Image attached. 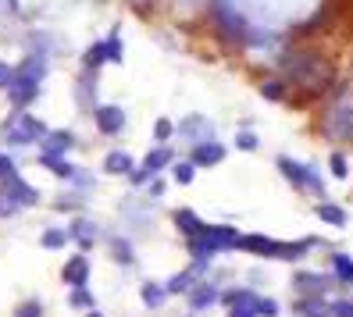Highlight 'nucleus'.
<instances>
[{"label": "nucleus", "instance_id": "8", "mask_svg": "<svg viewBox=\"0 0 353 317\" xmlns=\"http://www.w3.org/2000/svg\"><path fill=\"white\" fill-rule=\"evenodd\" d=\"M8 96H11V103L18 111L22 108H29V103L39 96V82H29V79H14L11 86H8Z\"/></svg>", "mask_w": 353, "mask_h": 317}, {"label": "nucleus", "instance_id": "41", "mask_svg": "<svg viewBox=\"0 0 353 317\" xmlns=\"http://www.w3.org/2000/svg\"><path fill=\"white\" fill-rule=\"evenodd\" d=\"M14 210H18V207H14L11 200H4V196H0V218H4V214H14Z\"/></svg>", "mask_w": 353, "mask_h": 317}, {"label": "nucleus", "instance_id": "32", "mask_svg": "<svg viewBox=\"0 0 353 317\" xmlns=\"http://www.w3.org/2000/svg\"><path fill=\"white\" fill-rule=\"evenodd\" d=\"M103 54H108V61H121V36L118 32L103 43Z\"/></svg>", "mask_w": 353, "mask_h": 317}, {"label": "nucleus", "instance_id": "3", "mask_svg": "<svg viewBox=\"0 0 353 317\" xmlns=\"http://www.w3.org/2000/svg\"><path fill=\"white\" fill-rule=\"evenodd\" d=\"M0 196L11 200L14 207H32V203L39 200L36 185H29L22 175H14V178H8V182H0Z\"/></svg>", "mask_w": 353, "mask_h": 317}, {"label": "nucleus", "instance_id": "43", "mask_svg": "<svg viewBox=\"0 0 353 317\" xmlns=\"http://www.w3.org/2000/svg\"><path fill=\"white\" fill-rule=\"evenodd\" d=\"M86 317H103V314H97V310H90V314H86Z\"/></svg>", "mask_w": 353, "mask_h": 317}, {"label": "nucleus", "instance_id": "11", "mask_svg": "<svg viewBox=\"0 0 353 317\" xmlns=\"http://www.w3.org/2000/svg\"><path fill=\"white\" fill-rule=\"evenodd\" d=\"M328 282L332 278H325V274H310V271H303V274H296V278H293V285H296L300 296H321L328 289Z\"/></svg>", "mask_w": 353, "mask_h": 317}, {"label": "nucleus", "instance_id": "35", "mask_svg": "<svg viewBox=\"0 0 353 317\" xmlns=\"http://www.w3.org/2000/svg\"><path fill=\"white\" fill-rule=\"evenodd\" d=\"M14 82V65H8V61H0V90H8Z\"/></svg>", "mask_w": 353, "mask_h": 317}, {"label": "nucleus", "instance_id": "14", "mask_svg": "<svg viewBox=\"0 0 353 317\" xmlns=\"http://www.w3.org/2000/svg\"><path fill=\"white\" fill-rule=\"evenodd\" d=\"M168 164H175V154L168 150V146H157V150H150L147 154V161H143V172H147L150 178L157 175V172H164Z\"/></svg>", "mask_w": 353, "mask_h": 317}, {"label": "nucleus", "instance_id": "29", "mask_svg": "<svg viewBox=\"0 0 353 317\" xmlns=\"http://www.w3.org/2000/svg\"><path fill=\"white\" fill-rule=\"evenodd\" d=\"M82 61H86V68H90V72H93V68H100L103 61H108V54H103V43H93V47L86 50V57H82Z\"/></svg>", "mask_w": 353, "mask_h": 317}, {"label": "nucleus", "instance_id": "16", "mask_svg": "<svg viewBox=\"0 0 353 317\" xmlns=\"http://www.w3.org/2000/svg\"><path fill=\"white\" fill-rule=\"evenodd\" d=\"M43 72H47V61H43V54H36V57H26V65L14 68V79L39 82V79H43Z\"/></svg>", "mask_w": 353, "mask_h": 317}, {"label": "nucleus", "instance_id": "18", "mask_svg": "<svg viewBox=\"0 0 353 317\" xmlns=\"http://www.w3.org/2000/svg\"><path fill=\"white\" fill-rule=\"evenodd\" d=\"M139 300L147 303L150 310H161L164 300H168V292H164V285H157V282H143L139 285Z\"/></svg>", "mask_w": 353, "mask_h": 317}, {"label": "nucleus", "instance_id": "4", "mask_svg": "<svg viewBox=\"0 0 353 317\" xmlns=\"http://www.w3.org/2000/svg\"><path fill=\"white\" fill-rule=\"evenodd\" d=\"M93 121L103 136H118L125 129V111L114 108V103H100V108H93Z\"/></svg>", "mask_w": 353, "mask_h": 317}, {"label": "nucleus", "instance_id": "7", "mask_svg": "<svg viewBox=\"0 0 353 317\" xmlns=\"http://www.w3.org/2000/svg\"><path fill=\"white\" fill-rule=\"evenodd\" d=\"M190 161H193L196 167H214V164H221V161H225V146H221V143H214V139L196 143Z\"/></svg>", "mask_w": 353, "mask_h": 317}, {"label": "nucleus", "instance_id": "30", "mask_svg": "<svg viewBox=\"0 0 353 317\" xmlns=\"http://www.w3.org/2000/svg\"><path fill=\"white\" fill-rule=\"evenodd\" d=\"M254 310H257V317H279V303L275 300H268V296H264V300H261V296H257V303H254Z\"/></svg>", "mask_w": 353, "mask_h": 317}, {"label": "nucleus", "instance_id": "37", "mask_svg": "<svg viewBox=\"0 0 353 317\" xmlns=\"http://www.w3.org/2000/svg\"><path fill=\"white\" fill-rule=\"evenodd\" d=\"M346 172H350L346 157H343V154H336V157H332V175H336V178H346Z\"/></svg>", "mask_w": 353, "mask_h": 317}, {"label": "nucleus", "instance_id": "26", "mask_svg": "<svg viewBox=\"0 0 353 317\" xmlns=\"http://www.w3.org/2000/svg\"><path fill=\"white\" fill-rule=\"evenodd\" d=\"M332 267H336V274H339L343 282L353 285V260L346 257V253H336V257H332Z\"/></svg>", "mask_w": 353, "mask_h": 317}, {"label": "nucleus", "instance_id": "28", "mask_svg": "<svg viewBox=\"0 0 353 317\" xmlns=\"http://www.w3.org/2000/svg\"><path fill=\"white\" fill-rule=\"evenodd\" d=\"M172 136H175V125H172L168 118H157V121H154V139H157V143H168Z\"/></svg>", "mask_w": 353, "mask_h": 317}, {"label": "nucleus", "instance_id": "25", "mask_svg": "<svg viewBox=\"0 0 353 317\" xmlns=\"http://www.w3.org/2000/svg\"><path fill=\"white\" fill-rule=\"evenodd\" d=\"M193 289V271H179V274H172V282L164 285V292L168 296H175V292H190Z\"/></svg>", "mask_w": 353, "mask_h": 317}, {"label": "nucleus", "instance_id": "38", "mask_svg": "<svg viewBox=\"0 0 353 317\" xmlns=\"http://www.w3.org/2000/svg\"><path fill=\"white\" fill-rule=\"evenodd\" d=\"M332 317H353V300H339V303H332Z\"/></svg>", "mask_w": 353, "mask_h": 317}, {"label": "nucleus", "instance_id": "2", "mask_svg": "<svg viewBox=\"0 0 353 317\" xmlns=\"http://www.w3.org/2000/svg\"><path fill=\"white\" fill-rule=\"evenodd\" d=\"M279 172L293 182L296 189H310L314 196H321L325 193V185H321V178H318V172H310L307 164H300V161H293V157H279Z\"/></svg>", "mask_w": 353, "mask_h": 317}, {"label": "nucleus", "instance_id": "39", "mask_svg": "<svg viewBox=\"0 0 353 317\" xmlns=\"http://www.w3.org/2000/svg\"><path fill=\"white\" fill-rule=\"evenodd\" d=\"M129 178H132V185H147V182H150V175L143 172V167H139V172H136V167H132V175H129Z\"/></svg>", "mask_w": 353, "mask_h": 317}, {"label": "nucleus", "instance_id": "27", "mask_svg": "<svg viewBox=\"0 0 353 317\" xmlns=\"http://www.w3.org/2000/svg\"><path fill=\"white\" fill-rule=\"evenodd\" d=\"M172 172H175V182H179V185H190L193 175H196V164H193V161H179Z\"/></svg>", "mask_w": 353, "mask_h": 317}, {"label": "nucleus", "instance_id": "15", "mask_svg": "<svg viewBox=\"0 0 353 317\" xmlns=\"http://www.w3.org/2000/svg\"><path fill=\"white\" fill-rule=\"evenodd\" d=\"M39 164L57 178H75V172H79L75 164H68V157H54V154H39Z\"/></svg>", "mask_w": 353, "mask_h": 317}, {"label": "nucleus", "instance_id": "1", "mask_svg": "<svg viewBox=\"0 0 353 317\" xmlns=\"http://www.w3.org/2000/svg\"><path fill=\"white\" fill-rule=\"evenodd\" d=\"M4 139H8L11 146L43 143V139H47V125L39 121V118H32V114H26V111H18V114L4 125Z\"/></svg>", "mask_w": 353, "mask_h": 317}, {"label": "nucleus", "instance_id": "21", "mask_svg": "<svg viewBox=\"0 0 353 317\" xmlns=\"http://www.w3.org/2000/svg\"><path fill=\"white\" fill-rule=\"evenodd\" d=\"M318 218L328 221L332 228H343V225H346V210L336 207V203H321V207H318Z\"/></svg>", "mask_w": 353, "mask_h": 317}, {"label": "nucleus", "instance_id": "33", "mask_svg": "<svg viewBox=\"0 0 353 317\" xmlns=\"http://www.w3.org/2000/svg\"><path fill=\"white\" fill-rule=\"evenodd\" d=\"M14 175H18L14 161H11L8 154H0V182H8V178H14Z\"/></svg>", "mask_w": 353, "mask_h": 317}, {"label": "nucleus", "instance_id": "13", "mask_svg": "<svg viewBox=\"0 0 353 317\" xmlns=\"http://www.w3.org/2000/svg\"><path fill=\"white\" fill-rule=\"evenodd\" d=\"M175 228L182 232L185 239H196L200 232H203V221H200V218L193 214L190 207H182V210H175Z\"/></svg>", "mask_w": 353, "mask_h": 317}, {"label": "nucleus", "instance_id": "5", "mask_svg": "<svg viewBox=\"0 0 353 317\" xmlns=\"http://www.w3.org/2000/svg\"><path fill=\"white\" fill-rule=\"evenodd\" d=\"M182 139H190L193 146L196 143H207V139H214V125L207 121L203 114H190V118H182L179 121V129H175Z\"/></svg>", "mask_w": 353, "mask_h": 317}, {"label": "nucleus", "instance_id": "23", "mask_svg": "<svg viewBox=\"0 0 353 317\" xmlns=\"http://www.w3.org/2000/svg\"><path fill=\"white\" fill-rule=\"evenodd\" d=\"M68 307H75V310H93L97 307V300H93V292H90V285L86 289H72V296H68Z\"/></svg>", "mask_w": 353, "mask_h": 317}, {"label": "nucleus", "instance_id": "40", "mask_svg": "<svg viewBox=\"0 0 353 317\" xmlns=\"http://www.w3.org/2000/svg\"><path fill=\"white\" fill-rule=\"evenodd\" d=\"M228 317H257L254 307H236V310H228Z\"/></svg>", "mask_w": 353, "mask_h": 317}, {"label": "nucleus", "instance_id": "24", "mask_svg": "<svg viewBox=\"0 0 353 317\" xmlns=\"http://www.w3.org/2000/svg\"><path fill=\"white\" fill-rule=\"evenodd\" d=\"M111 257L118 260V264H132L136 260V253H132V246H129V239H111Z\"/></svg>", "mask_w": 353, "mask_h": 317}, {"label": "nucleus", "instance_id": "12", "mask_svg": "<svg viewBox=\"0 0 353 317\" xmlns=\"http://www.w3.org/2000/svg\"><path fill=\"white\" fill-rule=\"evenodd\" d=\"M214 300H218V285L214 282H203V285H193L190 289V307L200 314V310H207V307H214Z\"/></svg>", "mask_w": 353, "mask_h": 317}, {"label": "nucleus", "instance_id": "20", "mask_svg": "<svg viewBox=\"0 0 353 317\" xmlns=\"http://www.w3.org/2000/svg\"><path fill=\"white\" fill-rule=\"evenodd\" d=\"M221 303H225L228 310H236V307H254V303H257V292H250V289H228V292L221 296Z\"/></svg>", "mask_w": 353, "mask_h": 317}, {"label": "nucleus", "instance_id": "19", "mask_svg": "<svg viewBox=\"0 0 353 317\" xmlns=\"http://www.w3.org/2000/svg\"><path fill=\"white\" fill-rule=\"evenodd\" d=\"M68 236H72V239H79V246H82V249H90V246H93V239H97V228H93L86 218H75V221H72V228H68Z\"/></svg>", "mask_w": 353, "mask_h": 317}, {"label": "nucleus", "instance_id": "10", "mask_svg": "<svg viewBox=\"0 0 353 317\" xmlns=\"http://www.w3.org/2000/svg\"><path fill=\"white\" fill-rule=\"evenodd\" d=\"M43 146V154H54V157H65L72 146H75V136L68 129H61V132H47V139L39 143Z\"/></svg>", "mask_w": 353, "mask_h": 317}, {"label": "nucleus", "instance_id": "6", "mask_svg": "<svg viewBox=\"0 0 353 317\" xmlns=\"http://www.w3.org/2000/svg\"><path fill=\"white\" fill-rule=\"evenodd\" d=\"M61 282H65L68 289H86L90 285V257H72L65 260V267H61Z\"/></svg>", "mask_w": 353, "mask_h": 317}, {"label": "nucleus", "instance_id": "42", "mask_svg": "<svg viewBox=\"0 0 353 317\" xmlns=\"http://www.w3.org/2000/svg\"><path fill=\"white\" fill-rule=\"evenodd\" d=\"M164 193V182L161 178H150V196H161Z\"/></svg>", "mask_w": 353, "mask_h": 317}, {"label": "nucleus", "instance_id": "36", "mask_svg": "<svg viewBox=\"0 0 353 317\" xmlns=\"http://www.w3.org/2000/svg\"><path fill=\"white\" fill-rule=\"evenodd\" d=\"M236 146H239V150H257V136L254 132H239L236 136Z\"/></svg>", "mask_w": 353, "mask_h": 317}, {"label": "nucleus", "instance_id": "34", "mask_svg": "<svg viewBox=\"0 0 353 317\" xmlns=\"http://www.w3.org/2000/svg\"><path fill=\"white\" fill-rule=\"evenodd\" d=\"M14 317H43V307H39L36 300H29V303H22L14 310Z\"/></svg>", "mask_w": 353, "mask_h": 317}, {"label": "nucleus", "instance_id": "22", "mask_svg": "<svg viewBox=\"0 0 353 317\" xmlns=\"http://www.w3.org/2000/svg\"><path fill=\"white\" fill-rule=\"evenodd\" d=\"M68 239H72V236H68V228H47L39 243H43V249H65Z\"/></svg>", "mask_w": 353, "mask_h": 317}, {"label": "nucleus", "instance_id": "31", "mask_svg": "<svg viewBox=\"0 0 353 317\" xmlns=\"http://www.w3.org/2000/svg\"><path fill=\"white\" fill-rule=\"evenodd\" d=\"M261 93H264L268 100H282V96H285V82L272 79V82H264V86H261Z\"/></svg>", "mask_w": 353, "mask_h": 317}, {"label": "nucleus", "instance_id": "9", "mask_svg": "<svg viewBox=\"0 0 353 317\" xmlns=\"http://www.w3.org/2000/svg\"><path fill=\"white\" fill-rule=\"evenodd\" d=\"M296 317H332V303H325L321 296H300L293 303Z\"/></svg>", "mask_w": 353, "mask_h": 317}, {"label": "nucleus", "instance_id": "17", "mask_svg": "<svg viewBox=\"0 0 353 317\" xmlns=\"http://www.w3.org/2000/svg\"><path fill=\"white\" fill-rule=\"evenodd\" d=\"M103 172L108 175H132V157L125 150H114L103 157Z\"/></svg>", "mask_w": 353, "mask_h": 317}]
</instances>
